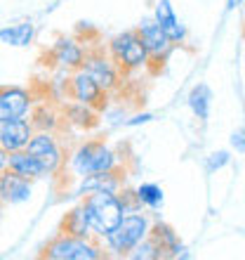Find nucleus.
<instances>
[{
	"label": "nucleus",
	"instance_id": "1",
	"mask_svg": "<svg viewBox=\"0 0 245 260\" xmlns=\"http://www.w3.org/2000/svg\"><path fill=\"white\" fill-rule=\"evenodd\" d=\"M83 197H85V201L80 206L85 215H88L90 232L97 234V237H104L106 232H111L118 225V220L123 218V213H125L120 199L111 192L92 189V192L83 194Z\"/></svg>",
	"mask_w": 245,
	"mask_h": 260
},
{
	"label": "nucleus",
	"instance_id": "2",
	"mask_svg": "<svg viewBox=\"0 0 245 260\" xmlns=\"http://www.w3.org/2000/svg\"><path fill=\"white\" fill-rule=\"evenodd\" d=\"M118 158L116 154L99 140H90L83 142L71 156V171L78 178H88V175H97V173H109L116 171Z\"/></svg>",
	"mask_w": 245,
	"mask_h": 260
},
{
	"label": "nucleus",
	"instance_id": "3",
	"mask_svg": "<svg viewBox=\"0 0 245 260\" xmlns=\"http://www.w3.org/2000/svg\"><path fill=\"white\" fill-rule=\"evenodd\" d=\"M146 234H149V220L144 215H123L118 220V225L104 234L102 239L118 255H128Z\"/></svg>",
	"mask_w": 245,
	"mask_h": 260
},
{
	"label": "nucleus",
	"instance_id": "4",
	"mask_svg": "<svg viewBox=\"0 0 245 260\" xmlns=\"http://www.w3.org/2000/svg\"><path fill=\"white\" fill-rule=\"evenodd\" d=\"M111 59L116 62L118 69H142L149 62V52L144 48V43L139 41L137 31H125V34L116 36L109 45Z\"/></svg>",
	"mask_w": 245,
	"mask_h": 260
},
{
	"label": "nucleus",
	"instance_id": "5",
	"mask_svg": "<svg viewBox=\"0 0 245 260\" xmlns=\"http://www.w3.org/2000/svg\"><path fill=\"white\" fill-rule=\"evenodd\" d=\"M43 255L52 260H95L102 253H99V246L90 241V237L83 239V237H71L61 232L55 241H50Z\"/></svg>",
	"mask_w": 245,
	"mask_h": 260
},
{
	"label": "nucleus",
	"instance_id": "6",
	"mask_svg": "<svg viewBox=\"0 0 245 260\" xmlns=\"http://www.w3.org/2000/svg\"><path fill=\"white\" fill-rule=\"evenodd\" d=\"M26 151L38 161L43 175H55L61 166H64V154H61L59 144H57L52 133H45V130L33 133L26 144Z\"/></svg>",
	"mask_w": 245,
	"mask_h": 260
},
{
	"label": "nucleus",
	"instance_id": "7",
	"mask_svg": "<svg viewBox=\"0 0 245 260\" xmlns=\"http://www.w3.org/2000/svg\"><path fill=\"white\" fill-rule=\"evenodd\" d=\"M80 69L104 90V92H109V90H113L118 85V67H116L113 59H109V57H104V55H85Z\"/></svg>",
	"mask_w": 245,
	"mask_h": 260
},
{
	"label": "nucleus",
	"instance_id": "8",
	"mask_svg": "<svg viewBox=\"0 0 245 260\" xmlns=\"http://www.w3.org/2000/svg\"><path fill=\"white\" fill-rule=\"evenodd\" d=\"M31 135H33V125L26 118H12V121L0 123V147L7 154L17 149H26Z\"/></svg>",
	"mask_w": 245,
	"mask_h": 260
},
{
	"label": "nucleus",
	"instance_id": "9",
	"mask_svg": "<svg viewBox=\"0 0 245 260\" xmlns=\"http://www.w3.org/2000/svg\"><path fill=\"white\" fill-rule=\"evenodd\" d=\"M31 109V95L21 88H0V123L24 118Z\"/></svg>",
	"mask_w": 245,
	"mask_h": 260
},
{
	"label": "nucleus",
	"instance_id": "10",
	"mask_svg": "<svg viewBox=\"0 0 245 260\" xmlns=\"http://www.w3.org/2000/svg\"><path fill=\"white\" fill-rule=\"evenodd\" d=\"M31 180L21 178L12 171H3L0 173V201L14 206V204H24L31 199Z\"/></svg>",
	"mask_w": 245,
	"mask_h": 260
},
{
	"label": "nucleus",
	"instance_id": "11",
	"mask_svg": "<svg viewBox=\"0 0 245 260\" xmlns=\"http://www.w3.org/2000/svg\"><path fill=\"white\" fill-rule=\"evenodd\" d=\"M137 36H139V41L144 43V48H146L149 57L160 59V57H165L168 52H170L172 41L163 34V28L158 26L153 19L142 21V24H139V28H137Z\"/></svg>",
	"mask_w": 245,
	"mask_h": 260
},
{
	"label": "nucleus",
	"instance_id": "12",
	"mask_svg": "<svg viewBox=\"0 0 245 260\" xmlns=\"http://www.w3.org/2000/svg\"><path fill=\"white\" fill-rule=\"evenodd\" d=\"M102 95H104V90L83 69H78L73 74V78H71V97H73L75 102L88 104V107H99Z\"/></svg>",
	"mask_w": 245,
	"mask_h": 260
},
{
	"label": "nucleus",
	"instance_id": "13",
	"mask_svg": "<svg viewBox=\"0 0 245 260\" xmlns=\"http://www.w3.org/2000/svg\"><path fill=\"white\" fill-rule=\"evenodd\" d=\"M153 14H156V19H153V21H156L158 26L163 28V34L168 36L172 43L184 41L186 31H184V26L179 24L177 14H175V10H172V5H170V0H158Z\"/></svg>",
	"mask_w": 245,
	"mask_h": 260
},
{
	"label": "nucleus",
	"instance_id": "14",
	"mask_svg": "<svg viewBox=\"0 0 245 260\" xmlns=\"http://www.w3.org/2000/svg\"><path fill=\"white\" fill-rule=\"evenodd\" d=\"M7 171L17 173V175H21V178H26V180L43 178V171H40V166H38V161L26 149H17L7 154Z\"/></svg>",
	"mask_w": 245,
	"mask_h": 260
},
{
	"label": "nucleus",
	"instance_id": "15",
	"mask_svg": "<svg viewBox=\"0 0 245 260\" xmlns=\"http://www.w3.org/2000/svg\"><path fill=\"white\" fill-rule=\"evenodd\" d=\"M52 57H55L61 67L80 69L83 59H85V52H83L80 45H78L75 41H71V38H59L57 45H55V50H52Z\"/></svg>",
	"mask_w": 245,
	"mask_h": 260
},
{
	"label": "nucleus",
	"instance_id": "16",
	"mask_svg": "<svg viewBox=\"0 0 245 260\" xmlns=\"http://www.w3.org/2000/svg\"><path fill=\"white\" fill-rule=\"evenodd\" d=\"M33 41V24L31 21H21V24H14V26L0 28V43H7V45H14V48H24Z\"/></svg>",
	"mask_w": 245,
	"mask_h": 260
},
{
	"label": "nucleus",
	"instance_id": "17",
	"mask_svg": "<svg viewBox=\"0 0 245 260\" xmlns=\"http://www.w3.org/2000/svg\"><path fill=\"white\" fill-rule=\"evenodd\" d=\"M61 232L71 234V237H83V239H88L90 234H92L83 206H78V208H73L71 213H66V218L61 220Z\"/></svg>",
	"mask_w": 245,
	"mask_h": 260
},
{
	"label": "nucleus",
	"instance_id": "18",
	"mask_svg": "<svg viewBox=\"0 0 245 260\" xmlns=\"http://www.w3.org/2000/svg\"><path fill=\"white\" fill-rule=\"evenodd\" d=\"M189 107H191V111H193V116L200 118V121H205V118L210 116L212 90L208 88L205 83H200V85H196V88L191 90V95H189Z\"/></svg>",
	"mask_w": 245,
	"mask_h": 260
},
{
	"label": "nucleus",
	"instance_id": "19",
	"mask_svg": "<svg viewBox=\"0 0 245 260\" xmlns=\"http://www.w3.org/2000/svg\"><path fill=\"white\" fill-rule=\"evenodd\" d=\"M149 237H151V241L156 244V248H158V255L160 258H165V255H172V251L177 248V234L172 232L168 225H156L153 230L149 227Z\"/></svg>",
	"mask_w": 245,
	"mask_h": 260
},
{
	"label": "nucleus",
	"instance_id": "20",
	"mask_svg": "<svg viewBox=\"0 0 245 260\" xmlns=\"http://www.w3.org/2000/svg\"><path fill=\"white\" fill-rule=\"evenodd\" d=\"M135 199L139 206H146V208H160L163 206V189L158 185H153V182H144V185L137 187L135 192Z\"/></svg>",
	"mask_w": 245,
	"mask_h": 260
},
{
	"label": "nucleus",
	"instance_id": "21",
	"mask_svg": "<svg viewBox=\"0 0 245 260\" xmlns=\"http://www.w3.org/2000/svg\"><path fill=\"white\" fill-rule=\"evenodd\" d=\"M68 116H75V118H68V121H73L75 125H80V128H90V125H95V114H92V109H90L88 104H75V107H68L66 109Z\"/></svg>",
	"mask_w": 245,
	"mask_h": 260
},
{
	"label": "nucleus",
	"instance_id": "22",
	"mask_svg": "<svg viewBox=\"0 0 245 260\" xmlns=\"http://www.w3.org/2000/svg\"><path fill=\"white\" fill-rule=\"evenodd\" d=\"M231 161V156H229V151H215V154H210V158H208V171H219V168H224L226 164Z\"/></svg>",
	"mask_w": 245,
	"mask_h": 260
},
{
	"label": "nucleus",
	"instance_id": "23",
	"mask_svg": "<svg viewBox=\"0 0 245 260\" xmlns=\"http://www.w3.org/2000/svg\"><path fill=\"white\" fill-rule=\"evenodd\" d=\"M231 147H236V149H238V154H243V151H245L243 130H238V133H233V135H231Z\"/></svg>",
	"mask_w": 245,
	"mask_h": 260
},
{
	"label": "nucleus",
	"instance_id": "24",
	"mask_svg": "<svg viewBox=\"0 0 245 260\" xmlns=\"http://www.w3.org/2000/svg\"><path fill=\"white\" fill-rule=\"evenodd\" d=\"M149 121H153V116L151 114H137L135 118H130L128 125H139V123H149Z\"/></svg>",
	"mask_w": 245,
	"mask_h": 260
},
{
	"label": "nucleus",
	"instance_id": "25",
	"mask_svg": "<svg viewBox=\"0 0 245 260\" xmlns=\"http://www.w3.org/2000/svg\"><path fill=\"white\" fill-rule=\"evenodd\" d=\"M243 5V0H226V12H233V10H238Z\"/></svg>",
	"mask_w": 245,
	"mask_h": 260
},
{
	"label": "nucleus",
	"instance_id": "26",
	"mask_svg": "<svg viewBox=\"0 0 245 260\" xmlns=\"http://www.w3.org/2000/svg\"><path fill=\"white\" fill-rule=\"evenodd\" d=\"M5 168H7V151L0 147V173L5 171Z\"/></svg>",
	"mask_w": 245,
	"mask_h": 260
}]
</instances>
